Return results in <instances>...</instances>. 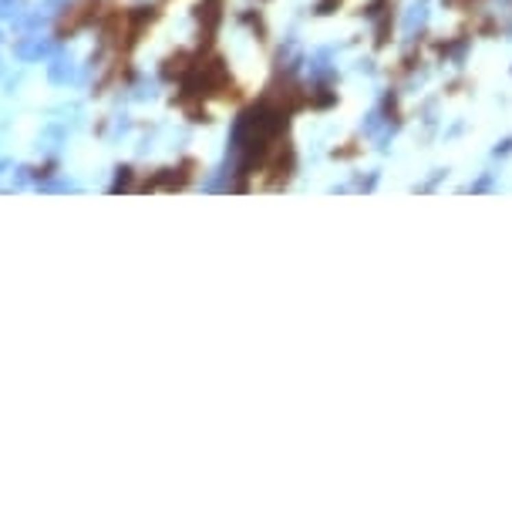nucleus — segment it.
<instances>
[{
    "label": "nucleus",
    "mask_w": 512,
    "mask_h": 515,
    "mask_svg": "<svg viewBox=\"0 0 512 515\" xmlns=\"http://www.w3.org/2000/svg\"><path fill=\"white\" fill-rule=\"evenodd\" d=\"M10 7H17V0H0V17L10 14Z\"/></svg>",
    "instance_id": "obj_3"
},
{
    "label": "nucleus",
    "mask_w": 512,
    "mask_h": 515,
    "mask_svg": "<svg viewBox=\"0 0 512 515\" xmlns=\"http://www.w3.org/2000/svg\"><path fill=\"white\" fill-rule=\"evenodd\" d=\"M51 81H58V84L75 81V68H71V61H58V64L51 68Z\"/></svg>",
    "instance_id": "obj_2"
},
{
    "label": "nucleus",
    "mask_w": 512,
    "mask_h": 515,
    "mask_svg": "<svg viewBox=\"0 0 512 515\" xmlns=\"http://www.w3.org/2000/svg\"><path fill=\"white\" fill-rule=\"evenodd\" d=\"M47 51H51V44H47V40H40V38H34V40H21V44L14 47V54H17L21 61L40 58V54H47Z\"/></svg>",
    "instance_id": "obj_1"
}]
</instances>
